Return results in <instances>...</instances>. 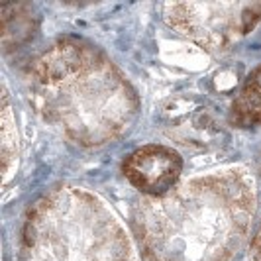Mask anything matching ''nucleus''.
<instances>
[{
  "instance_id": "6e6552de",
  "label": "nucleus",
  "mask_w": 261,
  "mask_h": 261,
  "mask_svg": "<svg viewBox=\"0 0 261 261\" xmlns=\"http://www.w3.org/2000/svg\"><path fill=\"white\" fill-rule=\"evenodd\" d=\"M2 177L4 185L10 181V171L18 161V132H16V120H14L12 108L8 94H2Z\"/></svg>"
},
{
  "instance_id": "1a4fd4ad",
  "label": "nucleus",
  "mask_w": 261,
  "mask_h": 261,
  "mask_svg": "<svg viewBox=\"0 0 261 261\" xmlns=\"http://www.w3.org/2000/svg\"><path fill=\"white\" fill-rule=\"evenodd\" d=\"M249 261H261V224L257 226L249 244Z\"/></svg>"
},
{
  "instance_id": "423d86ee",
  "label": "nucleus",
  "mask_w": 261,
  "mask_h": 261,
  "mask_svg": "<svg viewBox=\"0 0 261 261\" xmlns=\"http://www.w3.org/2000/svg\"><path fill=\"white\" fill-rule=\"evenodd\" d=\"M163 132L191 149H208L226 138V130L206 105L193 98L171 100L163 110Z\"/></svg>"
},
{
  "instance_id": "7ed1b4c3",
  "label": "nucleus",
  "mask_w": 261,
  "mask_h": 261,
  "mask_svg": "<svg viewBox=\"0 0 261 261\" xmlns=\"http://www.w3.org/2000/svg\"><path fill=\"white\" fill-rule=\"evenodd\" d=\"M20 261H140L132 236L96 195L59 185L22 226Z\"/></svg>"
},
{
  "instance_id": "20e7f679",
  "label": "nucleus",
  "mask_w": 261,
  "mask_h": 261,
  "mask_svg": "<svg viewBox=\"0 0 261 261\" xmlns=\"http://www.w3.org/2000/svg\"><path fill=\"white\" fill-rule=\"evenodd\" d=\"M163 18L171 30L206 51L220 53L261 22V2H175Z\"/></svg>"
},
{
  "instance_id": "0eeeda50",
  "label": "nucleus",
  "mask_w": 261,
  "mask_h": 261,
  "mask_svg": "<svg viewBox=\"0 0 261 261\" xmlns=\"http://www.w3.org/2000/svg\"><path fill=\"white\" fill-rule=\"evenodd\" d=\"M230 122L240 128L261 126V65L251 71L230 108Z\"/></svg>"
},
{
  "instance_id": "9d476101",
  "label": "nucleus",
  "mask_w": 261,
  "mask_h": 261,
  "mask_svg": "<svg viewBox=\"0 0 261 261\" xmlns=\"http://www.w3.org/2000/svg\"><path fill=\"white\" fill-rule=\"evenodd\" d=\"M259 169H261V153H259Z\"/></svg>"
},
{
  "instance_id": "f257e3e1",
  "label": "nucleus",
  "mask_w": 261,
  "mask_h": 261,
  "mask_svg": "<svg viewBox=\"0 0 261 261\" xmlns=\"http://www.w3.org/2000/svg\"><path fill=\"white\" fill-rule=\"evenodd\" d=\"M255 210V177L230 167L136 198L130 226L145 261H232L248 244Z\"/></svg>"
},
{
  "instance_id": "f03ea898",
  "label": "nucleus",
  "mask_w": 261,
  "mask_h": 261,
  "mask_svg": "<svg viewBox=\"0 0 261 261\" xmlns=\"http://www.w3.org/2000/svg\"><path fill=\"white\" fill-rule=\"evenodd\" d=\"M28 94L45 122L81 147L122 138L140 112V98L110 57L79 38H59L32 59Z\"/></svg>"
},
{
  "instance_id": "39448f33",
  "label": "nucleus",
  "mask_w": 261,
  "mask_h": 261,
  "mask_svg": "<svg viewBox=\"0 0 261 261\" xmlns=\"http://www.w3.org/2000/svg\"><path fill=\"white\" fill-rule=\"evenodd\" d=\"M122 173L142 196H163L181 183L183 157L169 145L147 144L124 159Z\"/></svg>"
}]
</instances>
